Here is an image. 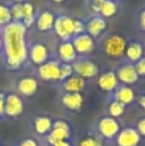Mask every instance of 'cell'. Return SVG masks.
<instances>
[{
	"label": "cell",
	"instance_id": "cell-27",
	"mask_svg": "<svg viewBox=\"0 0 145 146\" xmlns=\"http://www.w3.org/2000/svg\"><path fill=\"white\" fill-rule=\"evenodd\" d=\"M10 14H11V18L14 19V22H22L23 21V3L21 2L14 3L10 8Z\"/></svg>",
	"mask_w": 145,
	"mask_h": 146
},
{
	"label": "cell",
	"instance_id": "cell-43",
	"mask_svg": "<svg viewBox=\"0 0 145 146\" xmlns=\"http://www.w3.org/2000/svg\"><path fill=\"white\" fill-rule=\"evenodd\" d=\"M111 1H118V0H111Z\"/></svg>",
	"mask_w": 145,
	"mask_h": 146
},
{
	"label": "cell",
	"instance_id": "cell-14",
	"mask_svg": "<svg viewBox=\"0 0 145 146\" xmlns=\"http://www.w3.org/2000/svg\"><path fill=\"white\" fill-rule=\"evenodd\" d=\"M57 55L58 58L64 63V64H71L72 62L75 60L78 54L72 44V42L69 41H63L62 43L58 44V49H57Z\"/></svg>",
	"mask_w": 145,
	"mask_h": 146
},
{
	"label": "cell",
	"instance_id": "cell-40",
	"mask_svg": "<svg viewBox=\"0 0 145 146\" xmlns=\"http://www.w3.org/2000/svg\"><path fill=\"white\" fill-rule=\"evenodd\" d=\"M54 2H57V3H59V2H63L64 0H53Z\"/></svg>",
	"mask_w": 145,
	"mask_h": 146
},
{
	"label": "cell",
	"instance_id": "cell-19",
	"mask_svg": "<svg viewBox=\"0 0 145 146\" xmlns=\"http://www.w3.org/2000/svg\"><path fill=\"white\" fill-rule=\"evenodd\" d=\"M17 89H18L19 94L29 97V96H32L35 94V91L38 89V82L32 76H25L18 81Z\"/></svg>",
	"mask_w": 145,
	"mask_h": 146
},
{
	"label": "cell",
	"instance_id": "cell-3",
	"mask_svg": "<svg viewBox=\"0 0 145 146\" xmlns=\"http://www.w3.org/2000/svg\"><path fill=\"white\" fill-rule=\"evenodd\" d=\"M74 18L67 15H61L56 17L53 27L56 35L64 41H69L70 38L74 36Z\"/></svg>",
	"mask_w": 145,
	"mask_h": 146
},
{
	"label": "cell",
	"instance_id": "cell-5",
	"mask_svg": "<svg viewBox=\"0 0 145 146\" xmlns=\"http://www.w3.org/2000/svg\"><path fill=\"white\" fill-rule=\"evenodd\" d=\"M120 131V124L116 119L111 116H103L98 121V132L106 139H113Z\"/></svg>",
	"mask_w": 145,
	"mask_h": 146
},
{
	"label": "cell",
	"instance_id": "cell-38",
	"mask_svg": "<svg viewBox=\"0 0 145 146\" xmlns=\"http://www.w3.org/2000/svg\"><path fill=\"white\" fill-rule=\"evenodd\" d=\"M53 146H71V144H70L67 140H63V141H58V143H56V144L53 145Z\"/></svg>",
	"mask_w": 145,
	"mask_h": 146
},
{
	"label": "cell",
	"instance_id": "cell-8",
	"mask_svg": "<svg viewBox=\"0 0 145 146\" xmlns=\"http://www.w3.org/2000/svg\"><path fill=\"white\" fill-rule=\"evenodd\" d=\"M24 104L19 96L16 94H8L6 95L5 100V114L10 117H17L23 113Z\"/></svg>",
	"mask_w": 145,
	"mask_h": 146
},
{
	"label": "cell",
	"instance_id": "cell-15",
	"mask_svg": "<svg viewBox=\"0 0 145 146\" xmlns=\"http://www.w3.org/2000/svg\"><path fill=\"white\" fill-rule=\"evenodd\" d=\"M106 26H107L106 21L102 16H97L96 15V16L91 17L88 21L86 29L88 31V34H90L92 38H95V36L97 38V36H99L105 31Z\"/></svg>",
	"mask_w": 145,
	"mask_h": 146
},
{
	"label": "cell",
	"instance_id": "cell-11",
	"mask_svg": "<svg viewBox=\"0 0 145 146\" xmlns=\"http://www.w3.org/2000/svg\"><path fill=\"white\" fill-rule=\"evenodd\" d=\"M38 73L45 81H56L59 76V63L57 60H47L39 66Z\"/></svg>",
	"mask_w": 145,
	"mask_h": 146
},
{
	"label": "cell",
	"instance_id": "cell-31",
	"mask_svg": "<svg viewBox=\"0 0 145 146\" xmlns=\"http://www.w3.org/2000/svg\"><path fill=\"white\" fill-rule=\"evenodd\" d=\"M84 31H86V25H84L81 21L75 19V21H74V35L84 33Z\"/></svg>",
	"mask_w": 145,
	"mask_h": 146
},
{
	"label": "cell",
	"instance_id": "cell-24",
	"mask_svg": "<svg viewBox=\"0 0 145 146\" xmlns=\"http://www.w3.org/2000/svg\"><path fill=\"white\" fill-rule=\"evenodd\" d=\"M116 3L114 1L111 0H104L100 5V11L99 14L102 15V17H112L115 13H116Z\"/></svg>",
	"mask_w": 145,
	"mask_h": 146
},
{
	"label": "cell",
	"instance_id": "cell-20",
	"mask_svg": "<svg viewBox=\"0 0 145 146\" xmlns=\"http://www.w3.org/2000/svg\"><path fill=\"white\" fill-rule=\"evenodd\" d=\"M55 16L53 13L48 11V10H45L42 11L38 18H37V27L39 31L41 32H46V31H49L54 27V23H55Z\"/></svg>",
	"mask_w": 145,
	"mask_h": 146
},
{
	"label": "cell",
	"instance_id": "cell-30",
	"mask_svg": "<svg viewBox=\"0 0 145 146\" xmlns=\"http://www.w3.org/2000/svg\"><path fill=\"white\" fill-rule=\"evenodd\" d=\"M135 68H136L138 75L145 76V58L139 59V60L135 64Z\"/></svg>",
	"mask_w": 145,
	"mask_h": 146
},
{
	"label": "cell",
	"instance_id": "cell-36",
	"mask_svg": "<svg viewBox=\"0 0 145 146\" xmlns=\"http://www.w3.org/2000/svg\"><path fill=\"white\" fill-rule=\"evenodd\" d=\"M100 5H102V2H95V1H92V3H91V9H92V11L94 13H99L100 11Z\"/></svg>",
	"mask_w": 145,
	"mask_h": 146
},
{
	"label": "cell",
	"instance_id": "cell-21",
	"mask_svg": "<svg viewBox=\"0 0 145 146\" xmlns=\"http://www.w3.org/2000/svg\"><path fill=\"white\" fill-rule=\"evenodd\" d=\"M33 127H34V131L40 135V136H45L48 135L49 131L53 128V121L50 117L48 116H37L34 122H33Z\"/></svg>",
	"mask_w": 145,
	"mask_h": 146
},
{
	"label": "cell",
	"instance_id": "cell-42",
	"mask_svg": "<svg viewBox=\"0 0 145 146\" xmlns=\"http://www.w3.org/2000/svg\"><path fill=\"white\" fill-rule=\"evenodd\" d=\"M143 56H144V58H145V48H144V52H143Z\"/></svg>",
	"mask_w": 145,
	"mask_h": 146
},
{
	"label": "cell",
	"instance_id": "cell-12",
	"mask_svg": "<svg viewBox=\"0 0 145 146\" xmlns=\"http://www.w3.org/2000/svg\"><path fill=\"white\" fill-rule=\"evenodd\" d=\"M29 56H30V59L33 64L40 66L48 60L49 51L43 43L37 42L31 47V49L29 51Z\"/></svg>",
	"mask_w": 145,
	"mask_h": 146
},
{
	"label": "cell",
	"instance_id": "cell-25",
	"mask_svg": "<svg viewBox=\"0 0 145 146\" xmlns=\"http://www.w3.org/2000/svg\"><path fill=\"white\" fill-rule=\"evenodd\" d=\"M124 113V105L116 102V100H112L108 105V114L111 117L116 119L120 117L122 114Z\"/></svg>",
	"mask_w": 145,
	"mask_h": 146
},
{
	"label": "cell",
	"instance_id": "cell-4",
	"mask_svg": "<svg viewBox=\"0 0 145 146\" xmlns=\"http://www.w3.org/2000/svg\"><path fill=\"white\" fill-rule=\"evenodd\" d=\"M70 127L69 124L63 120H57L53 122V128L47 135V141L49 145H55L58 141L67 140L70 137Z\"/></svg>",
	"mask_w": 145,
	"mask_h": 146
},
{
	"label": "cell",
	"instance_id": "cell-26",
	"mask_svg": "<svg viewBox=\"0 0 145 146\" xmlns=\"http://www.w3.org/2000/svg\"><path fill=\"white\" fill-rule=\"evenodd\" d=\"M10 22H13L11 14H10V8L7 7L6 5L0 3V25L6 26Z\"/></svg>",
	"mask_w": 145,
	"mask_h": 146
},
{
	"label": "cell",
	"instance_id": "cell-35",
	"mask_svg": "<svg viewBox=\"0 0 145 146\" xmlns=\"http://www.w3.org/2000/svg\"><path fill=\"white\" fill-rule=\"evenodd\" d=\"M139 26L143 31H145V9L139 15Z\"/></svg>",
	"mask_w": 145,
	"mask_h": 146
},
{
	"label": "cell",
	"instance_id": "cell-7",
	"mask_svg": "<svg viewBox=\"0 0 145 146\" xmlns=\"http://www.w3.org/2000/svg\"><path fill=\"white\" fill-rule=\"evenodd\" d=\"M71 42H72L76 54H80V55L89 54L94 49V47H95L94 38L90 34H88L87 32L78 34V35H74Z\"/></svg>",
	"mask_w": 145,
	"mask_h": 146
},
{
	"label": "cell",
	"instance_id": "cell-34",
	"mask_svg": "<svg viewBox=\"0 0 145 146\" xmlns=\"http://www.w3.org/2000/svg\"><path fill=\"white\" fill-rule=\"evenodd\" d=\"M5 100H6V95L3 92H0V115L5 114Z\"/></svg>",
	"mask_w": 145,
	"mask_h": 146
},
{
	"label": "cell",
	"instance_id": "cell-39",
	"mask_svg": "<svg viewBox=\"0 0 145 146\" xmlns=\"http://www.w3.org/2000/svg\"><path fill=\"white\" fill-rule=\"evenodd\" d=\"M2 47H3V46H2V36H1V34H0V51L2 50Z\"/></svg>",
	"mask_w": 145,
	"mask_h": 146
},
{
	"label": "cell",
	"instance_id": "cell-1",
	"mask_svg": "<svg viewBox=\"0 0 145 146\" xmlns=\"http://www.w3.org/2000/svg\"><path fill=\"white\" fill-rule=\"evenodd\" d=\"M26 26L22 22H10L3 26L2 49L6 56V63L10 68H18L29 56L26 44Z\"/></svg>",
	"mask_w": 145,
	"mask_h": 146
},
{
	"label": "cell",
	"instance_id": "cell-23",
	"mask_svg": "<svg viewBox=\"0 0 145 146\" xmlns=\"http://www.w3.org/2000/svg\"><path fill=\"white\" fill-rule=\"evenodd\" d=\"M34 22V7L30 2H24L23 3V21L22 23L29 27L33 24Z\"/></svg>",
	"mask_w": 145,
	"mask_h": 146
},
{
	"label": "cell",
	"instance_id": "cell-29",
	"mask_svg": "<svg viewBox=\"0 0 145 146\" xmlns=\"http://www.w3.org/2000/svg\"><path fill=\"white\" fill-rule=\"evenodd\" d=\"M79 146H102V141L96 136H86L80 139Z\"/></svg>",
	"mask_w": 145,
	"mask_h": 146
},
{
	"label": "cell",
	"instance_id": "cell-6",
	"mask_svg": "<svg viewBox=\"0 0 145 146\" xmlns=\"http://www.w3.org/2000/svg\"><path fill=\"white\" fill-rule=\"evenodd\" d=\"M140 141V135L135 128H124L115 137L116 146H137Z\"/></svg>",
	"mask_w": 145,
	"mask_h": 146
},
{
	"label": "cell",
	"instance_id": "cell-32",
	"mask_svg": "<svg viewBox=\"0 0 145 146\" xmlns=\"http://www.w3.org/2000/svg\"><path fill=\"white\" fill-rule=\"evenodd\" d=\"M136 130L138 131V133H139L140 136L145 137V117L140 119V120L137 122V129H136Z\"/></svg>",
	"mask_w": 145,
	"mask_h": 146
},
{
	"label": "cell",
	"instance_id": "cell-2",
	"mask_svg": "<svg viewBox=\"0 0 145 146\" xmlns=\"http://www.w3.org/2000/svg\"><path fill=\"white\" fill-rule=\"evenodd\" d=\"M127 48V41L123 36L113 34L107 36L103 42L104 52L111 58H120L124 55Z\"/></svg>",
	"mask_w": 145,
	"mask_h": 146
},
{
	"label": "cell",
	"instance_id": "cell-10",
	"mask_svg": "<svg viewBox=\"0 0 145 146\" xmlns=\"http://www.w3.org/2000/svg\"><path fill=\"white\" fill-rule=\"evenodd\" d=\"M116 76H118L119 82H122L124 86H130V84L136 83L139 78L135 68V65L129 64V63L123 64L122 66L119 67V70L116 71Z\"/></svg>",
	"mask_w": 145,
	"mask_h": 146
},
{
	"label": "cell",
	"instance_id": "cell-18",
	"mask_svg": "<svg viewBox=\"0 0 145 146\" xmlns=\"http://www.w3.org/2000/svg\"><path fill=\"white\" fill-rule=\"evenodd\" d=\"M86 81L76 74H72L63 81V88L66 92H81L84 89Z\"/></svg>",
	"mask_w": 145,
	"mask_h": 146
},
{
	"label": "cell",
	"instance_id": "cell-13",
	"mask_svg": "<svg viewBox=\"0 0 145 146\" xmlns=\"http://www.w3.org/2000/svg\"><path fill=\"white\" fill-rule=\"evenodd\" d=\"M98 87L105 91V92H111L115 90L119 86V80L116 76V73L113 71H107L104 72L99 75L98 78Z\"/></svg>",
	"mask_w": 145,
	"mask_h": 146
},
{
	"label": "cell",
	"instance_id": "cell-16",
	"mask_svg": "<svg viewBox=\"0 0 145 146\" xmlns=\"http://www.w3.org/2000/svg\"><path fill=\"white\" fill-rule=\"evenodd\" d=\"M63 105L71 111H78L83 105V96L81 92H65L62 98Z\"/></svg>",
	"mask_w": 145,
	"mask_h": 146
},
{
	"label": "cell",
	"instance_id": "cell-37",
	"mask_svg": "<svg viewBox=\"0 0 145 146\" xmlns=\"http://www.w3.org/2000/svg\"><path fill=\"white\" fill-rule=\"evenodd\" d=\"M138 104H139V106H140L142 108L145 110V95H143V96H140V97L138 98Z\"/></svg>",
	"mask_w": 145,
	"mask_h": 146
},
{
	"label": "cell",
	"instance_id": "cell-22",
	"mask_svg": "<svg viewBox=\"0 0 145 146\" xmlns=\"http://www.w3.org/2000/svg\"><path fill=\"white\" fill-rule=\"evenodd\" d=\"M143 52H144V48L140 43L131 42L130 44H127L124 55L127 59L130 60L131 63H137L139 59L143 58Z\"/></svg>",
	"mask_w": 145,
	"mask_h": 146
},
{
	"label": "cell",
	"instance_id": "cell-28",
	"mask_svg": "<svg viewBox=\"0 0 145 146\" xmlns=\"http://www.w3.org/2000/svg\"><path fill=\"white\" fill-rule=\"evenodd\" d=\"M73 66L71 64H59V76L58 80L64 81L66 80L69 76H71L73 74Z\"/></svg>",
	"mask_w": 145,
	"mask_h": 146
},
{
	"label": "cell",
	"instance_id": "cell-33",
	"mask_svg": "<svg viewBox=\"0 0 145 146\" xmlns=\"http://www.w3.org/2000/svg\"><path fill=\"white\" fill-rule=\"evenodd\" d=\"M18 146H39V145H38V143H37L34 139H32V138H26V139H23V140L19 143Z\"/></svg>",
	"mask_w": 145,
	"mask_h": 146
},
{
	"label": "cell",
	"instance_id": "cell-9",
	"mask_svg": "<svg viewBox=\"0 0 145 146\" xmlns=\"http://www.w3.org/2000/svg\"><path fill=\"white\" fill-rule=\"evenodd\" d=\"M72 66H73V72L76 75L81 76L82 79H91L96 76L98 73L97 65L94 62L88 60V59L75 62Z\"/></svg>",
	"mask_w": 145,
	"mask_h": 146
},
{
	"label": "cell",
	"instance_id": "cell-41",
	"mask_svg": "<svg viewBox=\"0 0 145 146\" xmlns=\"http://www.w3.org/2000/svg\"><path fill=\"white\" fill-rule=\"evenodd\" d=\"M92 1H95V2H103L104 0H92Z\"/></svg>",
	"mask_w": 145,
	"mask_h": 146
},
{
	"label": "cell",
	"instance_id": "cell-17",
	"mask_svg": "<svg viewBox=\"0 0 145 146\" xmlns=\"http://www.w3.org/2000/svg\"><path fill=\"white\" fill-rule=\"evenodd\" d=\"M135 90L130 88L129 86H121L115 89L114 92V100L123 104L124 106L128 104H131L135 100Z\"/></svg>",
	"mask_w": 145,
	"mask_h": 146
}]
</instances>
